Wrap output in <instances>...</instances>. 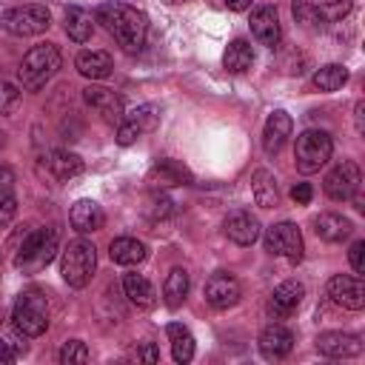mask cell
Segmentation results:
<instances>
[{"label": "cell", "mask_w": 365, "mask_h": 365, "mask_svg": "<svg viewBox=\"0 0 365 365\" xmlns=\"http://www.w3.org/2000/svg\"><path fill=\"white\" fill-rule=\"evenodd\" d=\"M257 345H259V354H262L265 359H282V356H288L291 348H294V334H291V328H285V325H279V322H271V325H265V328L259 331Z\"/></svg>", "instance_id": "16"}, {"label": "cell", "mask_w": 365, "mask_h": 365, "mask_svg": "<svg viewBox=\"0 0 365 365\" xmlns=\"http://www.w3.org/2000/svg\"><path fill=\"white\" fill-rule=\"evenodd\" d=\"M354 231V222L342 214H334V211H325L319 217H314V234L325 242H342L348 240Z\"/></svg>", "instance_id": "22"}, {"label": "cell", "mask_w": 365, "mask_h": 365, "mask_svg": "<svg viewBox=\"0 0 365 365\" xmlns=\"http://www.w3.org/2000/svg\"><path fill=\"white\" fill-rule=\"evenodd\" d=\"M140 356H143L145 362H157V359H160V351H157L151 342H145V345H143V351H140Z\"/></svg>", "instance_id": "43"}, {"label": "cell", "mask_w": 365, "mask_h": 365, "mask_svg": "<svg viewBox=\"0 0 365 365\" xmlns=\"http://www.w3.org/2000/svg\"><path fill=\"white\" fill-rule=\"evenodd\" d=\"M20 106V86L11 80H0V114H14Z\"/></svg>", "instance_id": "36"}, {"label": "cell", "mask_w": 365, "mask_h": 365, "mask_svg": "<svg viewBox=\"0 0 365 365\" xmlns=\"http://www.w3.org/2000/svg\"><path fill=\"white\" fill-rule=\"evenodd\" d=\"M14 214H17V200L11 194L0 197V228H6L14 220Z\"/></svg>", "instance_id": "40"}, {"label": "cell", "mask_w": 365, "mask_h": 365, "mask_svg": "<svg viewBox=\"0 0 365 365\" xmlns=\"http://www.w3.org/2000/svg\"><path fill=\"white\" fill-rule=\"evenodd\" d=\"M68 222H71V228L77 234H94V231L103 228L106 214L94 200H77L71 205V211H68Z\"/></svg>", "instance_id": "20"}, {"label": "cell", "mask_w": 365, "mask_h": 365, "mask_svg": "<svg viewBox=\"0 0 365 365\" xmlns=\"http://www.w3.org/2000/svg\"><path fill=\"white\" fill-rule=\"evenodd\" d=\"M11 182H14V174H11V168H0V191H9L11 188Z\"/></svg>", "instance_id": "44"}, {"label": "cell", "mask_w": 365, "mask_h": 365, "mask_svg": "<svg viewBox=\"0 0 365 365\" xmlns=\"http://www.w3.org/2000/svg\"><path fill=\"white\" fill-rule=\"evenodd\" d=\"M11 319L17 334L23 336H40L48 328V299L40 288H26L20 291V297L14 299L11 308Z\"/></svg>", "instance_id": "3"}, {"label": "cell", "mask_w": 365, "mask_h": 365, "mask_svg": "<svg viewBox=\"0 0 365 365\" xmlns=\"http://www.w3.org/2000/svg\"><path fill=\"white\" fill-rule=\"evenodd\" d=\"M94 20L117 40V46L128 54H137L143 46H145V37H148V17L145 11L128 6V3H100L94 9Z\"/></svg>", "instance_id": "1"}, {"label": "cell", "mask_w": 365, "mask_h": 365, "mask_svg": "<svg viewBox=\"0 0 365 365\" xmlns=\"http://www.w3.org/2000/svg\"><path fill=\"white\" fill-rule=\"evenodd\" d=\"M174 214V202L165 197V194H151L148 200H145V217L151 220V222H163L165 217H171Z\"/></svg>", "instance_id": "35"}, {"label": "cell", "mask_w": 365, "mask_h": 365, "mask_svg": "<svg viewBox=\"0 0 365 365\" xmlns=\"http://www.w3.org/2000/svg\"><path fill=\"white\" fill-rule=\"evenodd\" d=\"M302 297H305V285L297 282V279H285V282H279L274 288V294L268 299V308H271V314L277 319H285V317H291L299 308Z\"/></svg>", "instance_id": "18"}, {"label": "cell", "mask_w": 365, "mask_h": 365, "mask_svg": "<svg viewBox=\"0 0 365 365\" xmlns=\"http://www.w3.org/2000/svg\"><path fill=\"white\" fill-rule=\"evenodd\" d=\"M94 268H97V248L88 240L77 237L63 248L60 274L71 288H86L91 282V277H94Z\"/></svg>", "instance_id": "4"}, {"label": "cell", "mask_w": 365, "mask_h": 365, "mask_svg": "<svg viewBox=\"0 0 365 365\" xmlns=\"http://www.w3.org/2000/svg\"><path fill=\"white\" fill-rule=\"evenodd\" d=\"M251 34L268 46V48H277L279 40H282V26H279V14L274 6H259L251 11Z\"/></svg>", "instance_id": "14"}, {"label": "cell", "mask_w": 365, "mask_h": 365, "mask_svg": "<svg viewBox=\"0 0 365 365\" xmlns=\"http://www.w3.org/2000/svg\"><path fill=\"white\" fill-rule=\"evenodd\" d=\"M148 182L154 188H174V185H191V171L177 160H157L148 171Z\"/></svg>", "instance_id": "19"}, {"label": "cell", "mask_w": 365, "mask_h": 365, "mask_svg": "<svg viewBox=\"0 0 365 365\" xmlns=\"http://www.w3.org/2000/svg\"><path fill=\"white\" fill-rule=\"evenodd\" d=\"M328 297L345 311H362L365 305V285L356 274H336L328 279Z\"/></svg>", "instance_id": "11"}, {"label": "cell", "mask_w": 365, "mask_h": 365, "mask_svg": "<svg viewBox=\"0 0 365 365\" xmlns=\"http://www.w3.org/2000/svg\"><path fill=\"white\" fill-rule=\"evenodd\" d=\"M242 297V288L237 282V277L225 274V271H217L208 277L205 282V302L217 311H225V308H234Z\"/></svg>", "instance_id": "12"}, {"label": "cell", "mask_w": 365, "mask_h": 365, "mask_svg": "<svg viewBox=\"0 0 365 365\" xmlns=\"http://www.w3.org/2000/svg\"><path fill=\"white\" fill-rule=\"evenodd\" d=\"M63 29L68 34V40L74 43H86L94 31V23H91V14L80 6H68L66 9V17H63Z\"/></svg>", "instance_id": "26"}, {"label": "cell", "mask_w": 365, "mask_h": 365, "mask_svg": "<svg viewBox=\"0 0 365 365\" xmlns=\"http://www.w3.org/2000/svg\"><path fill=\"white\" fill-rule=\"evenodd\" d=\"M348 262H351V268H354L356 274L365 271V242H362V240H356V242L351 245V251H348Z\"/></svg>", "instance_id": "38"}, {"label": "cell", "mask_w": 365, "mask_h": 365, "mask_svg": "<svg viewBox=\"0 0 365 365\" xmlns=\"http://www.w3.org/2000/svg\"><path fill=\"white\" fill-rule=\"evenodd\" d=\"M165 3H171V6H174V3H182V0H165Z\"/></svg>", "instance_id": "47"}, {"label": "cell", "mask_w": 365, "mask_h": 365, "mask_svg": "<svg viewBox=\"0 0 365 365\" xmlns=\"http://www.w3.org/2000/svg\"><path fill=\"white\" fill-rule=\"evenodd\" d=\"M311 197H314L311 182H297V185L291 188V200H294L297 205H308V202H311Z\"/></svg>", "instance_id": "41"}, {"label": "cell", "mask_w": 365, "mask_h": 365, "mask_svg": "<svg viewBox=\"0 0 365 365\" xmlns=\"http://www.w3.org/2000/svg\"><path fill=\"white\" fill-rule=\"evenodd\" d=\"M165 334H168V339H171V356H174V362H180V365L191 362V359H194V348H197L191 331H188L185 325H180V322H171V325L165 328Z\"/></svg>", "instance_id": "29"}, {"label": "cell", "mask_w": 365, "mask_h": 365, "mask_svg": "<svg viewBox=\"0 0 365 365\" xmlns=\"http://www.w3.org/2000/svg\"><path fill=\"white\" fill-rule=\"evenodd\" d=\"M251 63H254V48H251V43L242 40V37L231 40L228 48H225V54H222V66H225L231 74H245V71L251 68Z\"/></svg>", "instance_id": "27"}, {"label": "cell", "mask_w": 365, "mask_h": 365, "mask_svg": "<svg viewBox=\"0 0 365 365\" xmlns=\"http://www.w3.org/2000/svg\"><path fill=\"white\" fill-rule=\"evenodd\" d=\"M222 228H225V237L231 242H237V245H254L259 240V231H262L259 220L251 211H242V208L240 211H231L225 217Z\"/></svg>", "instance_id": "15"}, {"label": "cell", "mask_w": 365, "mask_h": 365, "mask_svg": "<svg viewBox=\"0 0 365 365\" xmlns=\"http://www.w3.org/2000/svg\"><path fill=\"white\" fill-rule=\"evenodd\" d=\"M325 17L331 20H342L348 11H351V0H325Z\"/></svg>", "instance_id": "39"}, {"label": "cell", "mask_w": 365, "mask_h": 365, "mask_svg": "<svg viewBox=\"0 0 365 365\" xmlns=\"http://www.w3.org/2000/svg\"><path fill=\"white\" fill-rule=\"evenodd\" d=\"M17 359V351L11 348V342L9 339H3L0 336V365H11Z\"/></svg>", "instance_id": "42"}, {"label": "cell", "mask_w": 365, "mask_h": 365, "mask_svg": "<svg viewBox=\"0 0 365 365\" xmlns=\"http://www.w3.org/2000/svg\"><path fill=\"white\" fill-rule=\"evenodd\" d=\"M262 245H265L268 254L285 257V259L294 262V265L302 259V251H305L299 228H297L294 222H288V220H285V222H277V225H271V228H265Z\"/></svg>", "instance_id": "8"}, {"label": "cell", "mask_w": 365, "mask_h": 365, "mask_svg": "<svg viewBox=\"0 0 365 365\" xmlns=\"http://www.w3.org/2000/svg\"><path fill=\"white\" fill-rule=\"evenodd\" d=\"M74 66L83 77H88L91 83L94 80H106L111 71H114V60L108 51H100V48H86L74 57Z\"/></svg>", "instance_id": "21"}, {"label": "cell", "mask_w": 365, "mask_h": 365, "mask_svg": "<svg viewBox=\"0 0 365 365\" xmlns=\"http://www.w3.org/2000/svg\"><path fill=\"white\" fill-rule=\"evenodd\" d=\"M359 182H362V174H359V165L354 160H342L336 163L328 174H325V194L334 200V202H345L351 200L356 191H359Z\"/></svg>", "instance_id": "9"}, {"label": "cell", "mask_w": 365, "mask_h": 365, "mask_svg": "<svg viewBox=\"0 0 365 365\" xmlns=\"http://www.w3.org/2000/svg\"><path fill=\"white\" fill-rule=\"evenodd\" d=\"M140 134H143V131H140L131 120H125V117L120 120V125H117V143H120V145H131V143H137Z\"/></svg>", "instance_id": "37"}, {"label": "cell", "mask_w": 365, "mask_h": 365, "mask_svg": "<svg viewBox=\"0 0 365 365\" xmlns=\"http://www.w3.org/2000/svg\"><path fill=\"white\" fill-rule=\"evenodd\" d=\"M60 66H63L60 48H57L54 43H40V46H31V48L26 51V57L20 60V66H17V80H20L23 88L37 91V88H43V86L57 74Z\"/></svg>", "instance_id": "2"}, {"label": "cell", "mask_w": 365, "mask_h": 365, "mask_svg": "<svg viewBox=\"0 0 365 365\" xmlns=\"http://www.w3.org/2000/svg\"><path fill=\"white\" fill-rule=\"evenodd\" d=\"M317 351L331 359H348L362 354V339L348 331H325L317 336Z\"/></svg>", "instance_id": "13"}, {"label": "cell", "mask_w": 365, "mask_h": 365, "mask_svg": "<svg viewBox=\"0 0 365 365\" xmlns=\"http://www.w3.org/2000/svg\"><path fill=\"white\" fill-rule=\"evenodd\" d=\"M57 245H60L57 228H51V225H48V228H34L31 234H26L23 245L17 248L14 265H17L20 271H40V268H46V265L54 259Z\"/></svg>", "instance_id": "5"}, {"label": "cell", "mask_w": 365, "mask_h": 365, "mask_svg": "<svg viewBox=\"0 0 365 365\" xmlns=\"http://www.w3.org/2000/svg\"><path fill=\"white\" fill-rule=\"evenodd\" d=\"M188 285H191L188 271H185V268H171L168 277H165V285H163L165 305H168V308H180L182 299H185V294H188Z\"/></svg>", "instance_id": "31"}, {"label": "cell", "mask_w": 365, "mask_h": 365, "mask_svg": "<svg viewBox=\"0 0 365 365\" xmlns=\"http://www.w3.org/2000/svg\"><path fill=\"white\" fill-rule=\"evenodd\" d=\"M88 348H86V342L83 339H68V342H63V348H60V354H57V359H60V365H83V362H88Z\"/></svg>", "instance_id": "33"}, {"label": "cell", "mask_w": 365, "mask_h": 365, "mask_svg": "<svg viewBox=\"0 0 365 365\" xmlns=\"http://www.w3.org/2000/svg\"><path fill=\"white\" fill-rule=\"evenodd\" d=\"M251 191H254V200L257 205L262 208H274L279 202V191H277V180L268 168H257L254 177H251Z\"/></svg>", "instance_id": "28"}, {"label": "cell", "mask_w": 365, "mask_h": 365, "mask_svg": "<svg viewBox=\"0 0 365 365\" xmlns=\"http://www.w3.org/2000/svg\"><path fill=\"white\" fill-rule=\"evenodd\" d=\"M334 154V140L328 131L322 128H305L299 137H297V145H294V163H297V171L302 174H314L319 171Z\"/></svg>", "instance_id": "6"}, {"label": "cell", "mask_w": 365, "mask_h": 365, "mask_svg": "<svg viewBox=\"0 0 365 365\" xmlns=\"http://www.w3.org/2000/svg\"><path fill=\"white\" fill-rule=\"evenodd\" d=\"M362 111H365V103H356V106H354V120H356V131H359V134L365 131V125H362Z\"/></svg>", "instance_id": "45"}, {"label": "cell", "mask_w": 365, "mask_h": 365, "mask_svg": "<svg viewBox=\"0 0 365 365\" xmlns=\"http://www.w3.org/2000/svg\"><path fill=\"white\" fill-rule=\"evenodd\" d=\"M0 23L9 34L14 37H34V34H43L51 23V14L46 6L40 3H29V6H11L0 14Z\"/></svg>", "instance_id": "7"}, {"label": "cell", "mask_w": 365, "mask_h": 365, "mask_svg": "<svg viewBox=\"0 0 365 365\" xmlns=\"http://www.w3.org/2000/svg\"><path fill=\"white\" fill-rule=\"evenodd\" d=\"M108 257L117 265H140L148 257V245L143 240H137V237H117L108 245Z\"/></svg>", "instance_id": "23"}, {"label": "cell", "mask_w": 365, "mask_h": 365, "mask_svg": "<svg viewBox=\"0 0 365 365\" xmlns=\"http://www.w3.org/2000/svg\"><path fill=\"white\" fill-rule=\"evenodd\" d=\"M291 131H294L291 114H285V111H271L268 120H265V128H262V151L271 154V157L279 154L282 145L288 143Z\"/></svg>", "instance_id": "17"}, {"label": "cell", "mask_w": 365, "mask_h": 365, "mask_svg": "<svg viewBox=\"0 0 365 365\" xmlns=\"http://www.w3.org/2000/svg\"><path fill=\"white\" fill-rule=\"evenodd\" d=\"M125 120H131V123L145 134V131H154V128H157V123H160V108H157V106H140V108H134L131 114H125Z\"/></svg>", "instance_id": "34"}, {"label": "cell", "mask_w": 365, "mask_h": 365, "mask_svg": "<svg viewBox=\"0 0 365 365\" xmlns=\"http://www.w3.org/2000/svg\"><path fill=\"white\" fill-rule=\"evenodd\" d=\"M291 14H294V20L299 23V29L314 31V34L322 31L325 23H328L325 11H322L319 6H314V3H308V0H294V3H291Z\"/></svg>", "instance_id": "30"}, {"label": "cell", "mask_w": 365, "mask_h": 365, "mask_svg": "<svg viewBox=\"0 0 365 365\" xmlns=\"http://www.w3.org/2000/svg\"><path fill=\"white\" fill-rule=\"evenodd\" d=\"M0 259H3V254H0Z\"/></svg>", "instance_id": "48"}, {"label": "cell", "mask_w": 365, "mask_h": 365, "mask_svg": "<svg viewBox=\"0 0 365 365\" xmlns=\"http://www.w3.org/2000/svg\"><path fill=\"white\" fill-rule=\"evenodd\" d=\"M46 165H48V171H51L60 182H68L71 177L83 174V160H80V154H74V151H68V148H54V151L48 154Z\"/></svg>", "instance_id": "24"}, {"label": "cell", "mask_w": 365, "mask_h": 365, "mask_svg": "<svg viewBox=\"0 0 365 365\" xmlns=\"http://www.w3.org/2000/svg\"><path fill=\"white\" fill-rule=\"evenodd\" d=\"M311 83L319 91H336V88H342L348 83V68L342 63H328V66H322V68L314 71Z\"/></svg>", "instance_id": "32"}, {"label": "cell", "mask_w": 365, "mask_h": 365, "mask_svg": "<svg viewBox=\"0 0 365 365\" xmlns=\"http://www.w3.org/2000/svg\"><path fill=\"white\" fill-rule=\"evenodd\" d=\"M123 291H125V297L137 305V308H154V302H157V294H154V285L143 277V274H125L123 277Z\"/></svg>", "instance_id": "25"}, {"label": "cell", "mask_w": 365, "mask_h": 365, "mask_svg": "<svg viewBox=\"0 0 365 365\" xmlns=\"http://www.w3.org/2000/svg\"><path fill=\"white\" fill-rule=\"evenodd\" d=\"M225 6L231 11H245V9H251V0H225Z\"/></svg>", "instance_id": "46"}, {"label": "cell", "mask_w": 365, "mask_h": 365, "mask_svg": "<svg viewBox=\"0 0 365 365\" xmlns=\"http://www.w3.org/2000/svg\"><path fill=\"white\" fill-rule=\"evenodd\" d=\"M83 103L100 114V120H106L108 125H120V120L125 117V108H123V100L114 88H106V86H86L83 88Z\"/></svg>", "instance_id": "10"}]
</instances>
